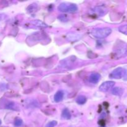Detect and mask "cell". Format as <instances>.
<instances>
[{
    "label": "cell",
    "mask_w": 127,
    "mask_h": 127,
    "mask_svg": "<svg viewBox=\"0 0 127 127\" xmlns=\"http://www.w3.org/2000/svg\"><path fill=\"white\" fill-rule=\"evenodd\" d=\"M112 33V29L110 27H101L93 30L91 33L94 37L97 38H104L108 37Z\"/></svg>",
    "instance_id": "obj_1"
},
{
    "label": "cell",
    "mask_w": 127,
    "mask_h": 127,
    "mask_svg": "<svg viewBox=\"0 0 127 127\" xmlns=\"http://www.w3.org/2000/svg\"><path fill=\"white\" fill-rule=\"evenodd\" d=\"M58 9L63 12H74L78 10V6L75 4L62 2L58 6Z\"/></svg>",
    "instance_id": "obj_2"
},
{
    "label": "cell",
    "mask_w": 127,
    "mask_h": 127,
    "mask_svg": "<svg viewBox=\"0 0 127 127\" xmlns=\"http://www.w3.org/2000/svg\"><path fill=\"white\" fill-rule=\"evenodd\" d=\"M125 71H126L122 68H116L110 74V78H114V79H120L125 75Z\"/></svg>",
    "instance_id": "obj_3"
},
{
    "label": "cell",
    "mask_w": 127,
    "mask_h": 127,
    "mask_svg": "<svg viewBox=\"0 0 127 127\" xmlns=\"http://www.w3.org/2000/svg\"><path fill=\"white\" fill-rule=\"evenodd\" d=\"M115 50V54L118 56V58H122L127 55V45L126 43L120 44Z\"/></svg>",
    "instance_id": "obj_4"
},
{
    "label": "cell",
    "mask_w": 127,
    "mask_h": 127,
    "mask_svg": "<svg viewBox=\"0 0 127 127\" xmlns=\"http://www.w3.org/2000/svg\"><path fill=\"white\" fill-rule=\"evenodd\" d=\"M115 82L112 81H108L103 83L99 87V90L101 92H107L111 89L115 85Z\"/></svg>",
    "instance_id": "obj_5"
},
{
    "label": "cell",
    "mask_w": 127,
    "mask_h": 127,
    "mask_svg": "<svg viewBox=\"0 0 127 127\" xmlns=\"http://www.w3.org/2000/svg\"><path fill=\"white\" fill-rule=\"evenodd\" d=\"M107 11V9L103 6H97L93 9V12L98 16H104Z\"/></svg>",
    "instance_id": "obj_6"
},
{
    "label": "cell",
    "mask_w": 127,
    "mask_h": 127,
    "mask_svg": "<svg viewBox=\"0 0 127 127\" xmlns=\"http://www.w3.org/2000/svg\"><path fill=\"white\" fill-rule=\"evenodd\" d=\"M100 79V75L99 73H93L90 75L89 81L93 84H97Z\"/></svg>",
    "instance_id": "obj_7"
},
{
    "label": "cell",
    "mask_w": 127,
    "mask_h": 127,
    "mask_svg": "<svg viewBox=\"0 0 127 127\" xmlns=\"http://www.w3.org/2000/svg\"><path fill=\"white\" fill-rule=\"evenodd\" d=\"M5 108L7 109H9V110H19V108L17 106V104H16L14 102H11L9 101L7 102V104L5 105Z\"/></svg>",
    "instance_id": "obj_8"
},
{
    "label": "cell",
    "mask_w": 127,
    "mask_h": 127,
    "mask_svg": "<svg viewBox=\"0 0 127 127\" xmlns=\"http://www.w3.org/2000/svg\"><path fill=\"white\" fill-rule=\"evenodd\" d=\"M63 97H64V93L63 91H58L55 95L54 100L56 102H60L63 100Z\"/></svg>",
    "instance_id": "obj_9"
},
{
    "label": "cell",
    "mask_w": 127,
    "mask_h": 127,
    "mask_svg": "<svg viewBox=\"0 0 127 127\" xmlns=\"http://www.w3.org/2000/svg\"><path fill=\"white\" fill-rule=\"evenodd\" d=\"M124 93V89L123 88H120V87H115L112 90V93L115 95H118V96H121Z\"/></svg>",
    "instance_id": "obj_10"
},
{
    "label": "cell",
    "mask_w": 127,
    "mask_h": 127,
    "mask_svg": "<svg viewBox=\"0 0 127 127\" xmlns=\"http://www.w3.org/2000/svg\"><path fill=\"white\" fill-rule=\"evenodd\" d=\"M31 23H32L34 26H36V27H48V26H47L45 23H44V22H42V21H40V20H35V21H32Z\"/></svg>",
    "instance_id": "obj_11"
},
{
    "label": "cell",
    "mask_w": 127,
    "mask_h": 127,
    "mask_svg": "<svg viewBox=\"0 0 127 127\" xmlns=\"http://www.w3.org/2000/svg\"><path fill=\"white\" fill-rule=\"evenodd\" d=\"M62 116L63 119H66V120H69L71 117V113L69 112V110L67 109H64V110L62 112Z\"/></svg>",
    "instance_id": "obj_12"
},
{
    "label": "cell",
    "mask_w": 127,
    "mask_h": 127,
    "mask_svg": "<svg viewBox=\"0 0 127 127\" xmlns=\"http://www.w3.org/2000/svg\"><path fill=\"white\" fill-rule=\"evenodd\" d=\"M86 100L87 99L84 95H79V96L76 98V102L78 103V104H79V105H83V104H84L86 102Z\"/></svg>",
    "instance_id": "obj_13"
},
{
    "label": "cell",
    "mask_w": 127,
    "mask_h": 127,
    "mask_svg": "<svg viewBox=\"0 0 127 127\" xmlns=\"http://www.w3.org/2000/svg\"><path fill=\"white\" fill-rule=\"evenodd\" d=\"M37 6L35 4H31L28 7H27V11L29 12H33L37 11Z\"/></svg>",
    "instance_id": "obj_14"
},
{
    "label": "cell",
    "mask_w": 127,
    "mask_h": 127,
    "mask_svg": "<svg viewBox=\"0 0 127 127\" xmlns=\"http://www.w3.org/2000/svg\"><path fill=\"white\" fill-rule=\"evenodd\" d=\"M119 31L121 33L125 35H127V24L122 25L119 27Z\"/></svg>",
    "instance_id": "obj_15"
},
{
    "label": "cell",
    "mask_w": 127,
    "mask_h": 127,
    "mask_svg": "<svg viewBox=\"0 0 127 127\" xmlns=\"http://www.w3.org/2000/svg\"><path fill=\"white\" fill-rule=\"evenodd\" d=\"M23 124V121L22 119H19V118H17L15 119L14 120V125L16 127H21Z\"/></svg>",
    "instance_id": "obj_16"
},
{
    "label": "cell",
    "mask_w": 127,
    "mask_h": 127,
    "mask_svg": "<svg viewBox=\"0 0 127 127\" xmlns=\"http://www.w3.org/2000/svg\"><path fill=\"white\" fill-rule=\"evenodd\" d=\"M57 125V122L53 120V121L50 122L49 123H48L45 127H55Z\"/></svg>",
    "instance_id": "obj_17"
},
{
    "label": "cell",
    "mask_w": 127,
    "mask_h": 127,
    "mask_svg": "<svg viewBox=\"0 0 127 127\" xmlns=\"http://www.w3.org/2000/svg\"><path fill=\"white\" fill-rule=\"evenodd\" d=\"M58 19H59L61 21H63V22H66V21H68V19H67V17H66L65 16H64V15H61V16H60L59 17H58Z\"/></svg>",
    "instance_id": "obj_18"
},
{
    "label": "cell",
    "mask_w": 127,
    "mask_h": 127,
    "mask_svg": "<svg viewBox=\"0 0 127 127\" xmlns=\"http://www.w3.org/2000/svg\"><path fill=\"white\" fill-rule=\"evenodd\" d=\"M1 120H0V125H1Z\"/></svg>",
    "instance_id": "obj_19"
},
{
    "label": "cell",
    "mask_w": 127,
    "mask_h": 127,
    "mask_svg": "<svg viewBox=\"0 0 127 127\" xmlns=\"http://www.w3.org/2000/svg\"><path fill=\"white\" fill-rule=\"evenodd\" d=\"M104 127V126H100V127Z\"/></svg>",
    "instance_id": "obj_20"
}]
</instances>
